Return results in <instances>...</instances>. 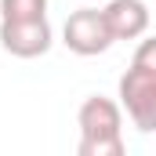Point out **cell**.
I'll return each instance as SVG.
<instances>
[{"instance_id": "cell-3", "label": "cell", "mask_w": 156, "mask_h": 156, "mask_svg": "<svg viewBox=\"0 0 156 156\" xmlns=\"http://www.w3.org/2000/svg\"><path fill=\"white\" fill-rule=\"evenodd\" d=\"M62 44H66L73 55L91 58V55L109 51V47L116 44V37H113V29H109V22H105V11H98V7H80V11H73V15L66 18V26H62Z\"/></svg>"}, {"instance_id": "cell-4", "label": "cell", "mask_w": 156, "mask_h": 156, "mask_svg": "<svg viewBox=\"0 0 156 156\" xmlns=\"http://www.w3.org/2000/svg\"><path fill=\"white\" fill-rule=\"evenodd\" d=\"M55 44L47 18H26V22H4L0 18V47L15 58H40Z\"/></svg>"}, {"instance_id": "cell-5", "label": "cell", "mask_w": 156, "mask_h": 156, "mask_svg": "<svg viewBox=\"0 0 156 156\" xmlns=\"http://www.w3.org/2000/svg\"><path fill=\"white\" fill-rule=\"evenodd\" d=\"M105 22H109V29H113V37L116 40H138L145 37V29H149V7H145V0H109L105 7Z\"/></svg>"}, {"instance_id": "cell-7", "label": "cell", "mask_w": 156, "mask_h": 156, "mask_svg": "<svg viewBox=\"0 0 156 156\" xmlns=\"http://www.w3.org/2000/svg\"><path fill=\"white\" fill-rule=\"evenodd\" d=\"M134 66L156 73V37H145L142 44H138V51H134Z\"/></svg>"}, {"instance_id": "cell-6", "label": "cell", "mask_w": 156, "mask_h": 156, "mask_svg": "<svg viewBox=\"0 0 156 156\" xmlns=\"http://www.w3.org/2000/svg\"><path fill=\"white\" fill-rule=\"evenodd\" d=\"M4 22H26V18H47V0H0Z\"/></svg>"}, {"instance_id": "cell-1", "label": "cell", "mask_w": 156, "mask_h": 156, "mask_svg": "<svg viewBox=\"0 0 156 156\" xmlns=\"http://www.w3.org/2000/svg\"><path fill=\"white\" fill-rule=\"evenodd\" d=\"M80 123V156H123V113L113 98L91 94L76 113Z\"/></svg>"}, {"instance_id": "cell-2", "label": "cell", "mask_w": 156, "mask_h": 156, "mask_svg": "<svg viewBox=\"0 0 156 156\" xmlns=\"http://www.w3.org/2000/svg\"><path fill=\"white\" fill-rule=\"evenodd\" d=\"M120 109L131 123L145 134L156 131V73L131 62V69L120 76Z\"/></svg>"}]
</instances>
